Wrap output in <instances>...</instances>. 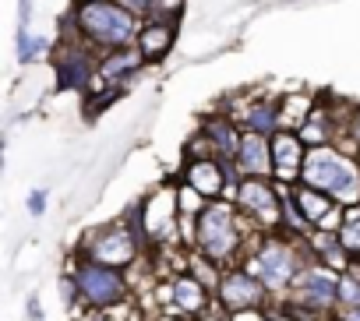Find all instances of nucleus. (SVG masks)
Segmentation results:
<instances>
[{"instance_id": "nucleus-20", "label": "nucleus", "mask_w": 360, "mask_h": 321, "mask_svg": "<svg viewBox=\"0 0 360 321\" xmlns=\"http://www.w3.org/2000/svg\"><path fill=\"white\" fill-rule=\"evenodd\" d=\"M248 131L272 138L276 131H283V99H255L244 113Z\"/></svg>"}, {"instance_id": "nucleus-25", "label": "nucleus", "mask_w": 360, "mask_h": 321, "mask_svg": "<svg viewBox=\"0 0 360 321\" xmlns=\"http://www.w3.org/2000/svg\"><path fill=\"white\" fill-rule=\"evenodd\" d=\"M120 4H124L134 18H141V15H152V11H155V0H120Z\"/></svg>"}, {"instance_id": "nucleus-23", "label": "nucleus", "mask_w": 360, "mask_h": 321, "mask_svg": "<svg viewBox=\"0 0 360 321\" xmlns=\"http://www.w3.org/2000/svg\"><path fill=\"white\" fill-rule=\"evenodd\" d=\"M176 205H180V216H198L209 205V198L202 191H195L191 184H180L176 188Z\"/></svg>"}, {"instance_id": "nucleus-1", "label": "nucleus", "mask_w": 360, "mask_h": 321, "mask_svg": "<svg viewBox=\"0 0 360 321\" xmlns=\"http://www.w3.org/2000/svg\"><path fill=\"white\" fill-rule=\"evenodd\" d=\"M75 29H78V39L99 50L131 46L138 39V18L120 0H82L75 8Z\"/></svg>"}, {"instance_id": "nucleus-2", "label": "nucleus", "mask_w": 360, "mask_h": 321, "mask_svg": "<svg viewBox=\"0 0 360 321\" xmlns=\"http://www.w3.org/2000/svg\"><path fill=\"white\" fill-rule=\"evenodd\" d=\"M300 184H311V188L332 195L339 205H360V166L346 152H335L332 145L307 148Z\"/></svg>"}, {"instance_id": "nucleus-24", "label": "nucleus", "mask_w": 360, "mask_h": 321, "mask_svg": "<svg viewBox=\"0 0 360 321\" xmlns=\"http://www.w3.org/2000/svg\"><path fill=\"white\" fill-rule=\"evenodd\" d=\"M339 303H342V310L346 307H360V275L349 272V268L339 279Z\"/></svg>"}, {"instance_id": "nucleus-27", "label": "nucleus", "mask_w": 360, "mask_h": 321, "mask_svg": "<svg viewBox=\"0 0 360 321\" xmlns=\"http://www.w3.org/2000/svg\"><path fill=\"white\" fill-rule=\"evenodd\" d=\"M349 138L360 145V110H353V117H349Z\"/></svg>"}, {"instance_id": "nucleus-16", "label": "nucleus", "mask_w": 360, "mask_h": 321, "mask_svg": "<svg viewBox=\"0 0 360 321\" xmlns=\"http://www.w3.org/2000/svg\"><path fill=\"white\" fill-rule=\"evenodd\" d=\"M173 43H176V22H169V18H152L148 25L138 29V39H134V46L141 50L145 64L162 60L173 50Z\"/></svg>"}, {"instance_id": "nucleus-31", "label": "nucleus", "mask_w": 360, "mask_h": 321, "mask_svg": "<svg viewBox=\"0 0 360 321\" xmlns=\"http://www.w3.org/2000/svg\"><path fill=\"white\" fill-rule=\"evenodd\" d=\"M198 321H233L230 314H205V317H198Z\"/></svg>"}, {"instance_id": "nucleus-13", "label": "nucleus", "mask_w": 360, "mask_h": 321, "mask_svg": "<svg viewBox=\"0 0 360 321\" xmlns=\"http://www.w3.org/2000/svg\"><path fill=\"white\" fill-rule=\"evenodd\" d=\"M176 216H180L176 191H169V188L155 191L148 202H141V237H145V240H155V244L169 240Z\"/></svg>"}, {"instance_id": "nucleus-4", "label": "nucleus", "mask_w": 360, "mask_h": 321, "mask_svg": "<svg viewBox=\"0 0 360 321\" xmlns=\"http://www.w3.org/2000/svg\"><path fill=\"white\" fill-rule=\"evenodd\" d=\"M244 265H248V268L269 286V293H286V289H293L297 275L304 272L300 244L293 240V233H286V237H272V233H265L262 247H258Z\"/></svg>"}, {"instance_id": "nucleus-21", "label": "nucleus", "mask_w": 360, "mask_h": 321, "mask_svg": "<svg viewBox=\"0 0 360 321\" xmlns=\"http://www.w3.org/2000/svg\"><path fill=\"white\" fill-rule=\"evenodd\" d=\"M339 240H342V247L349 254H360V205H342Z\"/></svg>"}, {"instance_id": "nucleus-8", "label": "nucleus", "mask_w": 360, "mask_h": 321, "mask_svg": "<svg viewBox=\"0 0 360 321\" xmlns=\"http://www.w3.org/2000/svg\"><path fill=\"white\" fill-rule=\"evenodd\" d=\"M339 279L342 272L321 265V261H311L304 265V272L297 275L293 282V293H297V303L290 310H307V314H321V310H332L339 303Z\"/></svg>"}, {"instance_id": "nucleus-9", "label": "nucleus", "mask_w": 360, "mask_h": 321, "mask_svg": "<svg viewBox=\"0 0 360 321\" xmlns=\"http://www.w3.org/2000/svg\"><path fill=\"white\" fill-rule=\"evenodd\" d=\"M219 303L226 314H244V310H265V300H269V286L248 268V265H237V268H226L223 272V282L216 289Z\"/></svg>"}, {"instance_id": "nucleus-32", "label": "nucleus", "mask_w": 360, "mask_h": 321, "mask_svg": "<svg viewBox=\"0 0 360 321\" xmlns=\"http://www.w3.org/2000/svg\"><path fill=\"white\" fill-rule=\"evenodd\" d=\"M162 321H198V317H184V314H166Z\"/></svg>"}, {"instance_id": "nucleus-19", "label": "nucleus", "mask_w": 360, "mask_h": 321, "mask_svg": "<svg viewBox=\"0 0 360 321\" xmlns=\"http://www.w3.org/2000/svg\"><path fill=\"white\" fill-rule=\"evenodd\" d=\"M141 64H145V57H141V50L131 43V46L106 50V57H103V64H99V74H103L106 81L120 85V81H124V78H131V74H134Z\"/></svg>"}, {"instance_id": "nucleus-28", "label": "nucleus", "mask_w": 360, "mask_h": 321, "mask_svg": "<svg viewBox=\"0 0 360 321\" xmlns=\"http://www.w3.org/2000/svg\"><path fill=\"white\" fill-rule=\"evenodd\" d=\"M29 18H32V0H22V8H18V22H22V29L29 25Z\"/></svg>"}, {"instance_id": "nucleus-14", "label": "nucleus", "mask_w": 360, "mask_h": 321, "mask_svg": "<svg viewBox=\"0 0 360 321\" xmlns=\"http://www.w3.org/2000/svg\"><path fill=\"white\" fill-rule=\"evenodd\" d=\"M184 184H191L195 191H202L209 202L226 195V166H223V159L216 155H188V163H184Z\"/></svg>"}, {"instance_id": "nucleus-3", "label": "nucleus", "mask_w": 360, "mask_h": 321, "mask_svg": "<svg viewBox=\"0 0 360 321\" xmlns=\"http://www.w3.org/2000/svg\"><path fill=\"white\" fill-rule=\"evenodd\" d=\"M195 247L216 265H233L244 247V223L230 202H209L195 216Z\"/></svg>"}, {"instance_id": "nucleus-15", "label": "nucleus", "mask_w": 360, "mask_h": 321, "mask_svg": "<svg viewBox=\"0 0 360 321\" xmlns=\"http://www.w3.org/2000/svg\"><path fill=\"white\" fill-rule=\"evenodd\" d=\"M233 163H237L240 177H272V138L244 131Z\"/></svg>"}, {"instance_id": "nucleus-7", "label": "nucleus", "mask_w": 360, "mask_h": 321, "mask_svg": "<svg viewBox=\"0 0 360 321\" xmlns=\"http://www.w3.org/2000/svg\"><path fill=\"white\" fill-rule=\"evenodd\" d=\"M138 244H145V237H141L138 226H124V223L103 226V230H96V233L89 237L85 258H92V261H99V265H110V268H120V272H124L127 265H134Z\"/></svg>"}, {"instance_id": "nucleus-6", "label": "nucleus", "mask_w": 360, "mask_h": 321, "mask_svg": "<svg viewBox=\"0 0 360 321\" xmlns=\"http://www.w3.org/2000/svg\"><path fill=\"white\" fill-rule=\"evenodd\" d=\"M237 209L255 219L262 233H276L283 226V191L269 184V177H244L237 188Z\"/></svg>"}, {"instance_id": "nucleus-5", "label": "nucleus", "mask_w": 360, "mask_h": 321, "mask_svg": "<svg viewBox=\"0 0 360 321\" xmlns=\"http://www.w3.org/2000/svg\"><path fill=\"white\" fill-rule=\"evenodd\" d=\"M75 282H78V293L85 303L99 307V310H110V307H120L127 300V279L120 268H110V265H99L92 258H82L75 265Z\"/></svg>"}, {"instance_id": "nucleus-11", "label": "nucleus", "mask_w": 360, "mask_h": 321, "mask_svg": "<svg viewBox=\"0 0 360 321\" xmlns=\"http://www.w3.org/2000/svg\"><path fill=\"white\" fill-rule=\"evenodd\" d=\"M304 159H307V145L297 131L283 127L272 134V177L279 184H297V177L304 173Z\"/></svg>"}, {"instance_id": "nucleus-10", "label": "nucleus", "mask_w": 360, "mask_h": 321, "mask_svg": "<svg viewBox=\"0 0 360 321\" xmlns=\"http://www.w3.org/2000/svg\"><path fill=\"white\" fill-rule=\"evenodd\" d=\"M53 74H57V89L64 92H75V89H85L89 92V81L96 74L92 67V50L85 39H68L57 57H53Z\"/></svg>"}, {"instance_id": "nucleus-22", "label": "nucleus", "mask_w": 360, "mask_h": 321, "mask_svg": "<svg viewBox=\"0 0 360 321\" xmlns=\"http://www.w3.org/2000/svg\"><path fill=\"white\" fill-rule=\"evenodd\" d=\"M50 50V43L46 39H39V36H32V32H18V60L22 64H32V60H39L43 53Z\"/></svg>"}, {"instance_id": "nucleus-18", "label": "nucleus", "mask_w": 360, "mask_h": 321, "mask_svg": "<svg viewBox=\"0 0 360 321\" xmlns=\"http://www.w3.org/2000/svg\"><path fill=\"white\" fill-rule=\"evenodd\" d=\"M290 195H293L300 216H304L311 226H321V223L339 209V202H335L332 195H325V191H318V188H311V184H290Z\"/></svg>"}, {"instance_id": "nucleus-30", "label": "nucleus", "mask_w": 360, "mask_h": 321, "mask_svg": "<svg viewBox=\"0 0 360 321\" xmlns=\"http://www.w3.org/2000/svg\"><path fill=\"white\" fill-rule=\"evenodd\" d=\"M342 321H360V307H346L342 310Z\"/></svg>"}, {"instance_id": "nucleus-26", "label": "nucleus", "mask_w": 360, "mask_h": 321, "mask_svg": "<svg viewBox=\"0 0 360 321\" xmlns=\"http://www.w3.org/2000/svg\"><path fill=\"white\" fill-rule=\"evenodd\" d=\"M46 212V191H32L29 195V216H43Z\"/></svg>"}, {"instance_id": "nucleus-12", "label": "nucleus", "mask_w": 360, "mask_h": 321, "mask_svg": "<svg viewBox=\"0 0 360 321\" xmlns=\"http://www.w3.org/2000/svg\"><path fill=\"white\" fill-rule=\"evenodd\" d=\"M209 307H212V289H209L198 275L184 272V275L169 279V307H166V314L205 317V314H209Z\"/></svg>"}, {"instance_id": "nucleus-29", "label": "nucleus", "mask_w": 360, "mask_h": 321, "mask_svg": "<svg viewBox=\"0 0 360 321\" xmlns=\"http://www.w3.org/2000/svg\"><path fill=\"white\" fill-rule=\"evenodd\" d=\"M29 314H32V321H43V310H39V296L36 293L29 296Z\"/></svg>"}, {"instance_id": "nucleus-17", "label": "nucleus", "mask_w": 360, "mask_h": 321, "mask_svg": "<svg viewBox=\"0 0 360 321\" xmlns=\"http://www.w3.org/2000/svg\"><path fill=\"white\" fill-rule=\"evenodd\" d=\"M240 131H237V124L230 120V117H209L205 124H202V141L209 145V152L216 155V159H223V163H233L237 159V148H240Z\"/></svg>"}]
</instances>
